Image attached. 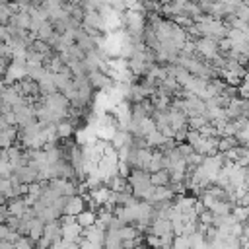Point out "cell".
<instances>
[{
    "mask_svg": "<svg viewBox=\"0 0 249 249\" xmlns=\"http://www.w3.org/2000/svg\"><path fill=\"white\" fill-rule=\"evenodd\" d=\"M126 185L130 189V195L136 196L138 200H146L152 185H150V173L144 169H130L126 177Z\"/></svg>",
    "mask_w": 249,
    "mask_h": 249,
    "instance_id": "1",
    "label": "cell"
},
{
    "mask_svg": "<svg viewBox=\"0 0 249 249\" xmlns=\"http://www.w3.org/2000/svg\"><path fill=\"white\" fill-rule=\"evenodd\" d=\"M195 51H196V54L202 58V60H206V62H212L220 53H218V41H212V39H208V37H198L196 41H195Z\"/></svg>",
    "mask_w": 249,
    "mask_h": 249,
    "instance_id": "2",
    "label": "cell"
},
{
    "mask_svg": "<svg viewBox=\"0 0 249 249\" xmlns=\"http://www.w3.org/2000/svg\"><path fill=\"white\" fill-rule=\"evenodd\" d=\"M86 78H88V84L91 86L93 91H107V89L113 86V82H111L103 72H99V70L89 72Z\"/></svg>",
    "mask_w": 249,
    "mask_h": 249,
    "instance_id": "3",
    "label": "cell"
},
{
    "mask_svg": "<svg viewBox=\"0 0 249 249\" xmlns=\"http://www.w3.org/2000/svg\"><path fill=\"white\" fill-rule=\"evenodd\" d=\"M16 179L21 183V185H31L37 181V167L33 163H27V165H21L14 171Z\"/></svg>",
    "mask_w": 249,
    "mask_h": 249,
    "instance_id": "4",
    "label": "cell"
},
{
    "mask_svg": "<svg viewBox=\"0 0 249 249\" xmlns=\"http://www.w3.org/2000/svg\"><path fill=\"white\" fill-rule=\"evenodd\" d=\"M60 239L66 243H80L82 239V228L74 222V224H66L60 226Z\"/></svg>",
    "mask_w": 249,
    "mask_h": 249,
    "instance_id": "5",
    "label": "cell"
},
{
    "mask_svg": "<svg viewBox=\"0 0 249 249\" xmlns=\"http://www.w3.org/2000/svg\"><path fill=\"white\" fill-rule=\"evenodd\" d=\"M54 130H56V138L58 140H68L70 136H74V132H76V121H72V119H62V121H58L56 124H54Z\"/></svg>",
    "mask_w": 249,
    "mask_h": 249,
    "instance_id": "6",
    "label": "cell"
},
{
    "mask_svg": "<svg viewBox=\"0 0 249 249\" xmlns=\"http://www.w3.org/2000/svg\"><path fill=\"white\" fill-rule=\"evenodd\" d=\"M216 142H218V138H202V136H200V140L193 146V152L200 154L202 158L214 156V154H216Z\"/></svg>",
    "mask_w": 249,
    "mask_h": 249,
    "instance_id": "7",
    "label": "cell"
},
{
    "mask_svg": "<svg viewBox=\"0 0 249 249\" xmlns=\"http://www.w3.org/2000/svg\"><path fill=\"white\" fill-rule=\"evenodd\" d=\"M82 210H86V200L82 198V196H78V195H74V196H68V200H66V206H64V216H78Z\"/></svg>",
    "mask_w": 249,
    "mask_h": 249,
    "instance_id": "8",
    "label": "cell"
},
{
    "mask_svg": "<svg viewBox=\"0 0 249 249\" xmlns=\"http://www.w3.org/2000/svg\"><path fill=\"white\" fill-rule=\"evenodd\" d=\"M43 228H45V222H43V220H39L37 216L31 218V220L27 222V235H25V237H27L29 241H33V243L39 241L41 235H43Z\"/></svg>",
    "mask_w": 249,
    "mask_h": 249,
    "instance_id": "9",
    "label": "cell"
},
{
    "mask_svg": "<svg viewBox=\"0 0 249 249\" xmlns=\"http://www.w3.org/2000/svg\"><path fill=\"white\" fill-rule=\"evenodd\" d=\"M82 239H86V241H89V243H93V245H97V247H103L105 231L99 230V228H95V226H91V228L82 230Z\"/></svg>",
    "mask_w": 249,
    "mask_h": 249,
    "instance_id": "10",
    "label": "cell"
},
{
    "mask_svg": "<svg viewBox=\"0 0 249 249\" xmlns=\"http://www.w3.org/2000/svg\"><path fill=\"white\" fill-rule=\"evenodd\" d=\"M41 237H43L49 245L54 243V241H58V239H60V224H58V220L45 224V228H43V235H41Z\"/></svg>",
    "mask_w": 249,
    "mask_h": 249,
    "instance_id": "11",
    "label": "cell"
},
{
    "mask_svg": "<svg viewBox=\"0 0 249 249\" xmlns=\"http://www.w3.org/2000/svg\"><path fill=\"white\" fill-rule=\"evenodd\" d=\"M18 140V126H8L6 130H0V152L14 146Z\"/></svg>",
    "mask_w": 249,
    "mask_h": 249,
    "instance_id": "12",
    "label": "cell"
},
{
    "mask_svg": "<svg viewBox=\"0 0 249 249\" xmlns=\"http://www.w3.org/2000/svg\"><path fill=\"white\" fill-rule=\"evenodd\" d=\"M18 86H19V95L21 97H39V86H37V82H33V80H29V78H23L21 82H18Z\"/></svg>",
    "mask_w": 249,
    "mask_h": 249,
    "instance_id": "13",
    "label": "cell"
},
{
    "mask_svg": "<svg viewBox=\"0 0 249 249\" xmlns=\"http://www.w3.org/2000/svg\"><path fill=\"white\" fill-rule=\"evenodd\" d=\"M6 208H8V214L10 216H16V218H19L29 206L25 204V200L19 196V198H10L8 202H6Z\"/></svg>",
    "mask_w": 249,
    "mask_h": 249,
    "instance_id": "14",
    "label": "cell"
},
{
    "mask_svg": "<svg viewBox=\"0 0 249 249\" xmlns=\"http://www.w3.org/2000/svg\"><path fill=\"white\" fill-rule=\"evenodd\" d=\"M169 126L175 130H181V128H187V117L185 113L181 111H175V109H169Z\"/></svg>",
    "mask_w": 249,
    "mask_h": 249,
    "instance_id": "15",
    "label": "cell"
},
{
    "mask_svg": "<svg viewBox=\"0 0 249 249\" xmlns=\"http://www.w3.org/2000/svg\"><path fill=\"white\" fill-rule=\"evenodd\" d=\"M109 144H111L115 150L124 148V146H130V144H132V136H130L126 130H117V132L113 134V138H111Z\"/></svg>",
    "mask_w": 249,
    "mask_h": 249,
    "instance_id": "16",
    "label": "cell"
},
{
    "mask_svg": "<svg viewBox=\"0 0 249 249\" xmlns=\"http://www.w3.org/2000/svg\"><path fill=\"white\" fill-rule=\"evenodd\" d=\"M233 206H235V204H231L230 200H218V202H214L208 210H210L216 218H220V216H230L231 210H233Z\"/></svg>",
    "mask_w": 249,
    "mask_h": 249,
    "instance_id": "17",
    "label": "cell"
},
{
    "mask_svg": "<svg viewBox=\"0 0 249 249\" xmlns=\"http://www.w3.org/2000/svg\"><path fill=\"white\" fill-rule=\"evenodd\" d=\"M160 169H163V154L158 152V150H152V156H150V160H148L146 171H148V173H156V171H160Z\"/></svg>",
    "mask_w": 249,
    "mask_h": 249,
    "instance_id": "18",
    "label": "cell"
},
{
    "mask_svg": "<svg viewBox=\"0 0 249 249\" xmlns=\"http://www.w3.org/2000/svg\"><path fill=\"white\" fill-rule=\"evenodd\" d=\"M171 183V177L165 169H160L156 173H150V185L152 187H169Z\"/></svg>",
    "mask_w": 249,
    "mask_h": 249,
    "instance_id": "19",
    "label": "cell"
},
{
    "mask_svg": "<svg viewBox=\"0 0 249 249\" xmlns=\"http://www.w3.org/2000/svg\"><path fill=\"white\" fill-rule=\"evenodd\" d=\"M14 12H18L16 4H8V2H0V25L6 27L10 23V18L14 16Z\"/></svg>",
    "mask_w": 249,
    "mask_h": 249,
    "instance_id": "20",
    "label": "cell"
},
{
    "mask_svg": "<svg viewBox=\"0 0 249 249\" xmlns=\"http://www.w3.org/2000/svg\"><path fill=\"white\" fill-rule=\"evenodd\" d=\"M76 224L82 228V230H86V228H91L93 224H95V212H91V210H82L78 216H76Z\"/></svg>",
    "mask_w": 249,
    "mask_h": 249,
    "instance_id": "21",
    "label": "cell"
},
{
    "mask_svg": "<svg viewBox=\"0 0 249 249\" xmlns=\"http://www.w3.org/2000/svg\"><path fill=\"white\" fill-rule=\"evenodd\" d=\"M117 231V235H119V239H121V243L123 241H132V239H136L138 235H142L134 226H121L119 230H115Z\"/></svg>",
    "mask_w": 249,
    "mask_h": 249,
    "instance_id": "22",
    "label": "cell"
},
{
    "mask_svg": "<svg viewBox=\"0 0 249 249\" xmlns=\"http://www.w3.org/2000/svg\"><path fill=\"white\" fill-rule=\"evenodd\" d=\"M53 33H54V27H53V25L49 23V19H47V21H43V23L39 25V29L35 31V39H39V41H45V43H47V41H49V37H51Z\"/></svg>",
    "mask_w": 249,
    "mask_h": 249,
    "instance_id": "23",
    "label": "cell"
},
{
    "mask_svg": "<svg viewBox=\"0 0 249 249\" xmlns=\"http://www.w3.org/2000/svg\"><path fill=\"white\" fill-rule=\"evenodd\" d=\"M235 146H237V142H235V138H233V136L218 138V142H216V152L226 154V152H230V150H231V148H235Z\"/></svg>",
    "mask_w": 249,
    "mask_h": 249,
    "instance_id": "24",
    "label": "cell"
},
{
    "mask_svg": "<svg viewBox=\"0 0 249 249\" xmlns=\"http://www.w3.org/2000/svg\"><path fill=\"white\" fill-rule=\"evenodd\" d=\"M29 51H33V53H37V54H41V56H47L49 53H53L51 47H49L45 41H39V39H33V41H31Z\"/></svg>",
    "mask_w": 249,
    "mask_h": 249,
    "instance_id": "25",
    "label": "cell"
},
{
    "mask_svg": "<svg viewBox=\"0 0 249 249\" xmlns=\"http://www.w3.org/2000/svg\"><path fill=\"white\" fill-rule=\"evenodd\" d=\"M231 218L239 224H247V218H249V208L247 206H233L231 210Z\"/></svg>",
    "mask_w": 249,
    "mask_h": 249,
    "instance_id": "26",
    "label": "cell"
},
{
    "mask_svg": "<svg viewBox=\"0 0 249 249\" xmlns=\"http://www.w3.org/2000/svg\"><path fill=\"white\" fill-rule=\"evenodd\" d=\"M233 18L249 23V4L247 2H239L237 8H235V12H233Z\"/></svg>",
    "mask_w": 249,
    "mask_h": 249,
    "instance_id": "27",
    "label": "cell"
},
{
    "mask_svg": "<svg viewBox=\"0 0 249 249\" xmlns=\"http://www.w3.org/2000/svg\"><path fill=\"white\" fill-rule=\"evenodd\" d=\"M198 134H200L202 138H218V134H216V126H214L212 123L202 124V126L198 128Z\"/></svg>",
    "mask_w": 249,
    "mask_h": 249,
    "instance_id": "28",
    "label": "cell"
},
{
    "mask_svg": "<svg viewBox=\"0 0 249 249\" xmlns=\"http://www.w3.org/2000/svg\"><path fill=\"white\" fill-rule=\"evenodd\" d=\"M169 249H189V237L187 235H173Z\"/></svg>",
    "mask_w": 249,
    "mask_h": 249,
    "instance_id": "29",
    "label": "cell"
},
{
    "mask_svg": "<svg viewBox=\"0 0 249 249\" xmlns=\"http://www.w3.org/2000/svg\"><path fill=\"white\" fill-rule=\"evenodd\" d=\"M33 247H35V243L29 241L27 237H19V239L14 243V249H33Z\"/></svg>",
    "mask_w": 249,
    "mask_h": 249,
    "instance_id": "30",
    "label": "cell"
},
{
    "mask_svg": "<svg viewBox=\"0 0 249 249\" xmlns=\"http://www.w3.org/2000/svg\"><path fill=\"white\" fill-rule=\"evenodd\" d=\"M8 218H10V214H8V208L4 204V206H0V224H6Z\"/></svg>",
    "mask_w": 249,
    "mask_h": 249,
    "instance_id": "31",
    "label": "cell"
},
{
    "mask_svg": "<svg viewBox=\"0 0 249 249\" xmlns=\"http://www.w3.org/2000/svg\"><path fill=\"white\" fill-rule=\"evenodd\" d=\"M49 249H64V241H62V239H58V241L51 243V245H49Z\"/></svg>",
    "mask_w": 249,
    "mask_h": 249,
    "instance_id": "32",
    "label": "cell"
},
{
    "mask_svg": "<svg viewBox=\"0 0 249 249\" xmlns=\"http://www.w3.org/2000/svg\"><path fill=\"white\" fill-rule=\"evenodd\" d=\"M2 88H4V78H0V91H2Z\"/></svg>",
    "mask_w": 249,
    "mask_h": 249,
    "instance_id": "33",
    "label": "cell"
}]
</instances>
